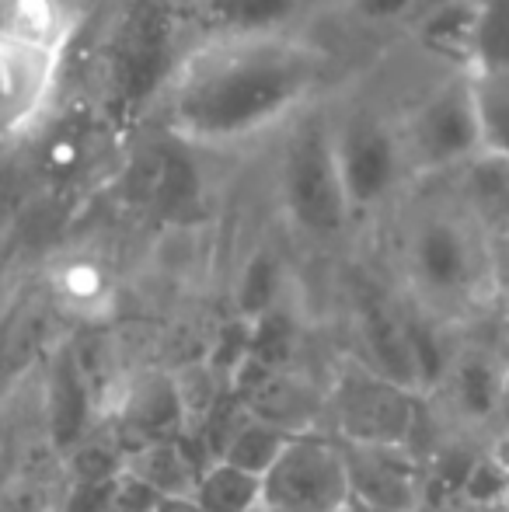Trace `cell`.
I'll return each instance as SVG.
<instances>
[{
    "label": "cell",
    "instance_id": "6da1fadb",
    "mask_svg": "<svg viewBox=\"0 0 509 512\" xmlns=\"http://www.w3.org/2000/svg\"><path fill=\"white\" fill-rule=\"evenodd\" d=\"M346 74V56L307 21L210 32L175 56L154 115L164 136L192 154H248L325 105L353 81Z\"/></svg>",
    "mask_w": 509,
    "mask_h": 512
},
{
    "label": "cell",
    "instance_id": "7a4b0ae2",
    "mask_svg": "<svg viewBox=\"0 0 509 512\" xmlns=\"http://www.w3.org/2000/svg\"><path fill=\"white\" fill-rule=\"evenodd\" d=\"M401 300L429 321L464 324L499 307V251L440 185H415L384 220Z\"/></svg>",
    "mask_w": 509,
    "mask_h": 512
},
{
    "label": "cell",
    "instance_id": "3957f363",
    "mask_svg": "<svg viewBox=\"0 0 509 512\" xmlns=\"http://www.w3.org/2000/svg\"><path fill=\"white\" fill-rule=\"evenodd\" d=\"M325 112L335 168L356 227L384 223L415 189L401 147L394 98L370 88L363 77H353L335 91Z\"/></svg>",
    "mask_w": 509,
    "mask_h": 512
},
{
    "label": "cell",
    "instance_id": "277c9868",
    "mask_svg": "<svg viewBox=\"0 0 509 512\" xmlns=\"http://www.w3.org/2000/svg\"><path fill=\"white\" fill-rule=\"evenodd\" d=\"M325 105L307 112L269 143V185L279 220L293 237H300L304 244H318V248L342 244L356 230L339 168H335Z\"/></svg>",
    "mask_w": 509,
    "mask_h": 512
},
{
    "label": "cell",
    "instance_id": "5b68a950",
    "mask_svg": "<svg viewBox=\"0 0 509 512\" xmlns=\"http://www.w3.org/2000/svg\"><path fill=\"white\" fill-rule=\"evenodd\" d=\"M67 42L70 14L60 0H14L0 21V147L49 119Z\"/></svg>",
    "mask_w": 509,
    "mask_h": 512
},
{
    "label": "cell",
    "instance_id": "8992f818",
    "mask_svg": "<svg viewBox=\"0 0 509 512\" xmlns=\"http://www.w3.org/2000/svg\"><path fill=\"white\" fill-rule=\"evenodd\" d=\"M394 112L415 185L443 182L489 147L471 70H433L408 95L394 98Z\"/></svg>",
    "mask_w": 509,
    "mask_h": 512
},
{
    "label": "cell",
    "instance_id": "52a82bcc",
    "mask_svg": "<svg viewBox=\"0 0 509 512\" xmlns=\"http://www.w3.org/2000/svg\"><path fill=\"white\" fill-rule=\"evenodd\" d=\"M419 408V394L349 356L325 387V432L339 443L412 446Z\"/></svg>",
    "mask_w": 509,
    "mask_h": 512
},
{
    "label": "cell",
    "instance_id": "ba28073f",
    "mask_svg": "<svg viewBox=\"0 0 509 512\" xmlns=\"http://www.w3.org/2000/svg\"><path fill=\"white\" fill-rule=\"evenodd\" d=\"M346 506V464L328 432L293 436L262 474V512H342Z\"/></svg>",
    "mask_w": 509,
    "mask_h": 512
},
{
    "label": "cell",
    "instance_id": "9c48e42d",
    "mask_svg": "<svg viewBox=\"0 0 509 512\" xmlns=\"http://www.w3.org/2000/svg\"><path fill=\"white\" fill-rule=\"evenodd\" d=\"M339 450L353 506L367 512L426 509V460L415 453V446L339 443Z\"/></svg>",
    "mask_w": 509,
    "mask_h": 512
},
{
    "label": "cell",
    "instance_id": "30bf717a",
    "mask_svg": "<svg viewBox=\"0 0 509 512\" xmlns=\"http://www.w3.org/2000/svg\"><path fill=\"white\" fill-rule=\"evenodd\" d=\"M98 415L102 408L77 356V345L56 338V345L42 359V425L49 450L67 460L77 446L91 439Z\"/></svg>",
    "mask_w": 509,
    "mask_h": 512
},
{
    "label": "cell",
    "instance_id": "8fae6325",
    "mask_svg": "<svg viewBox=\"0 0 509 512\" xmlns=\"http://www.w3.org/2000/svg\"><path fill=\"white\" fill-rule=\"evenodd\" d=\"M248 418L265 425L304 436V432H325V391L300 377L297 370H269V366L248 363L227 387Z\"/></svg>",
    "mask_w": 509,
    "mask_h": 512
},
{
    "label": "cell",
    "instance_id": "7c38bea8",
    "mask_svg": "<svg viewBox=\"0 0 509 512\" xmlns=\"http://www.w3.org/2000/svg\"><path fill=\"white\" fill-rule=\"evenodd\" d=\"M116 422L119 450L161 439H189L182 398L171 370H140L119 380L109 408Z\"/></svg>",
    "mask_w": 509,
    "mask_h": 512
},
{
    "label": "cell",
    "instance_id": "4fadbf2b",
    "mask_svg": "<svg viewBox=\"0 0 509 512\" xmlns=\"http://www.w3.org/2000/svg\"><path fill=\"white\" fill-rule=\"evenodd\" d=\"M353 335H356V363L381 377L401 384L405 391L419 394V373H415L412 342H408V317L398 297L381 290H360L353 304Z\"/></svg>",
    "mask_w": 509,
    "mask_h": 512
},
{
    "label": "cell",
    "instance_id": "5bb4252c",
    "mask_svg": "<svg viewBox=\"0 0 509 512\" xmlns=\"http://www.w3.org/2000/svg\"><path fill=\"white\" fill-rule=\"evenodd\" d=\"M509 363L478 345H454L443 380L429 398H440L447 415L461 425H496Z\"/></svg>",
    "mask_w": 509,
    "mask_h": 512
},
{
    "label": "cell",
    "instance_id": "9a60e30c",
    "mask_svg": "<svg viewBox=\"0 0 509 512\" xmlns=\"http://www.w3.org/2000/svg\"><path fill=\"white\" fill-rule=\"evenodd\" d=\"M433 185H440L471 216V223L496 244L499 255L509 251V154L485 147L454 175Z\"/></svg>",
    "mask_w": 509,
    "mask_h": 512
},
{
    "label": "cell",
    "instance_id": "2e32d148",
    "mask_svg": "<svg viewBox=\"0 0 509 512\" xmlns=\"http://www.w3.org/2000/svg\"><path fill=\"white\" fill-rule=\"evenodd\" d=\"M206 460L192 453V439H161L123 450V471L161 499H192Z\"/></svg>",
    "mask_w": 509,
    "mask_h": 512
},
{
    "label": "cell",
    "instance_id": "e0dca14e",
    "mask_svg": "<svg viewBox=\"0 0 509 512\" xmlns=\"http://www.w3.org/2000/svg\"><path fill=\"white\" fill-rule=\"evenodd\" d=\"M304 0H189L199 32H252V28H276L300 21Z\"/></svg>",
    "mask_w": 509,
    "mask_h": 512
},
{
    "label": "cell",
    "instance_id": "ac0fdd59",
    "mask_svg": "<svg viewBox=\"0 0 509 512\" xmlns=\"http://www.w3.org/2000/svg\"><path fill=\"white\" fill-rule=\"evenodd\" d=\"M335 18L363 39H405L429 0H325Z\"/></svg>",
    "mask_w": 509,
    "mask_h": 512
},
{
    "label": "cell",
    "instance_id": "d6986e66",
    "mask_svg": "<svg viewBox=\"0 0 509 512\" xmlns=\"http://www.w3.org/2000/svg\"><path fill=\"white\" fill-rule=\"evenodd\" d=\"M283 262H279L276 251L258 248L245 258V265L238 269L231 290L234 317H245V321H258L262 314L279 307L283 300Z\"/></svg>",
    "mask_w": 509,
    "mask_h": 512
},
{
    "label": "cell",
    "instance_id": "ffe728a7",
    "mask_svg": "<svg viewBox=\"0 0 509 512\" xmlns=\"http://www.w3.org/2000/svg\"><path fill=\"white\" fill-rule=\"evenodd\" d=\"M192 502L203 512H262V478L224 460H210L199 474Z\"/></svg>",
    "mask_w": 509,
    "mask_h": 512
},
{
    "label": "cell",
    "instance_id": "44dd1931",
    "mask_svg": "<svg viewBox=\"0 0 509 512\" xmlns=\"http://www.w3.org/2000/svg\"><path fill=\"white\" fill-rule=\"evenodd\" d=\"M290 439H293L290 432L245 415L238 425H234L231 436H227V443H224V450H220L217 460H224V464L241 467V471L258 474V478H262V474L276 464V457L286 450Z\"/></svg>",
    "mask_w": 509,
    "mask_h": 512
},
{
    "label": "cell",
    "instance_id": "7402d4cb",
    "mask_svg": "<svg viewBox=\"0 0 509 512\" xmlns=\"http://www.w3.org/2000/svg\"><path fill=\"white\" fill-rule=\"evenodd\" d=\"M509 499V467L492 453V446L478 450L468 460V471L457 488V509L464 512H496Z\"/></svg>",
    "mask_w": 509,
    "mask_h": 512
},
{
    "label": "cell",
    "instance_id": "603a6c76",
    "mask_svg": "<svg viewBox=\"0 0 509 512\" xmlns=\"http://www.w3.org/2000/svg\"><path fill=\"white\" fill-rule=\"evenodd\" d=\"M293 352H297V321H293V314L276 307L252 321V359L248 363L269 366V370H290Z\"/></svg>",
    "mask_w": 509,
    "mask_h": 512
},
{
    "label": "cell",
    "instance_id": "cb8c5ba5",
    "mask_svg": "<svg viewBox=\"0 0 509 512\" xmlns=\"http://www.w3.org/2000/svg\"><path fill=\"white\" fill-rule=\"evenodd\" d=\"M248 359H252V321L231 314L217 328V335H213L203 363L210 366V370L217 373L227 387H231L234 377L248 366Z\"/></svg>",
    "mask_w": 509,
    "mask_h": 512
},
{
    "label": "cell",
    "instance_id": "d4e9b609",
    "mask_svg": "<svg viewBox=\"0 0 509 512\" xmlns=\"http://www.w3.org/2000/svg\"><path fill=\"white\" fill-rule=\"evenodd\" d=\"M496 429H499V436H509V370H506L503 398H499V411H496Z\"/></svg>",
    "mask_w": 509,
    "mask_h": 512
},
{
    "label": "cell",
    "instance_id": "484cf974",
    "mask_svg": "<svg viewBox=\"0 0 509 512\" xmlns=\"http://www.w3.org/2000/svg\"><path fill=\"white\" fill-rule=\"evenodd\" d=\"M499 304L509 310V251L499 255Z\"/></svg>",
    "mask_w": 509,
    "mask_h": 512
},
{
    "label": "cell",
    "instance_id": "4316f807",
    "mask_svg": "<svg viewBox=\"0 0 509 512\" xmlns=\"http://www.w3.org/2000/svg\"><path fill=\"white\" fill-rule=\"evenodd\" d=\"M154 512H203L192 499H161L154 506Z\"/></svg>",
    "mask_w": 509,
    "mask_h": 512
},
{
    "label": "cell",
    "instance_id": "83f0119b",
    "mask_svg": "<svg viewBox=\"0 0 509 512\" xmlns=\"http://www.w3.org/2000/svg\"><path fill=\"white\" fill-rule=\"evenodd\" d=\"M496 512H509V499H506V502H503V506H499Z\"/></svg>",
    "mask_w": 509,
    "mask_h": 512
}]
</instances>
